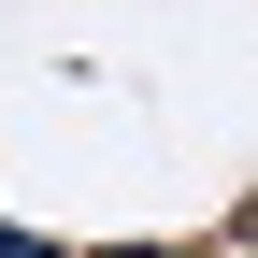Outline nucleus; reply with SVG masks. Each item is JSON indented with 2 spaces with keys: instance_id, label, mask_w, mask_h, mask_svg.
I'll use <instances>...</instances> for the list:
<instances>
[{
  "instance_id": "obj_2",
  "label": "nucleus",
  "mask_w": 258,
  "mask_h": 258,
  "mask_svg": "<svg viewBox=\"0 0 258 258\" xmlns=\"http://www.w3.org/2000/svg\"><path fill=\"white\" fill-rule=\"evenodd\" d=\"M86 258H186V244H86Z\"/></svg>"
},
{
  "instance_id": "obj_1",
  "label": "nucleus",
  "mask_w": 258,
  "mask_h": 258,
  "mask_svg": "<svg viewBox=\"0 0 258 258\" xmlns=\"http://www.w3.org/2000/svg\"><path fill=\"white\" fill-rule=\"evenodd\" d=\"M0 258H57V244H43V230H0Z\"/></svg>"
}]
</instances>
